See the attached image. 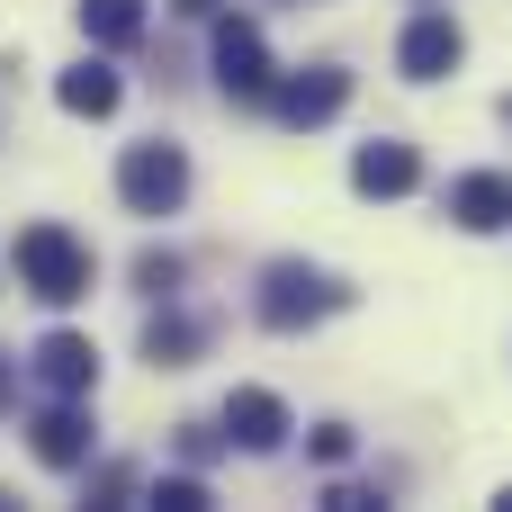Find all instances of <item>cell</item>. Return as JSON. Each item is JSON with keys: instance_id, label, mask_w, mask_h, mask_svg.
Returning <instances> with one entry per match:
<instances>
[{"instance_id": "obj_16", "label": "cell", "mask_w": 512, "mask_h": 512, "mask_svg": "<svg viewBox=\"0 0 512 512\" xmlns=\"http://www.w3.org/2000/svg\"><path fill=\"white\" fill-rule=\"evenodd\" d=\"M153 504H162V512H207V486H198V477H162Z\"/></svg>"}, {"instance_id": "obj_3", "label": "cell", "mask_w": 512, "mask_h": 512, "mask_svg": "<svg viewBox=\"0 0 512 512\" xmlns=\"http://www.w3.org/2000/svg\"><path fill=\"white\" fill-rule=\"evenodd\" d=\"M333 306H351L342 279H324V270H306V261H270V279H261V324H270V333H297V324H315V315H333Z\"/></svg>"}, {"instance_id": "obj_11", "label": "cell", "mask_w": 512, "mask_h": 512, "mask_svg": "<svg viewBox=\"0 0 512 512\" xmlns=\"http://www.w3.org/2000/svg\"><path fill=\"white\" fill-rule=\"evenodd\" d=\"M27 450H36L45 468H81V459H90V423L72 414V396H63V405H45V414L27 423Z\"/></svg>"}, {"instance_id": "obj_4", "label": "cell", "mask_w": 512, "mask_h": 512, "mask_svg": "<svg viewBox=\"0 0 512 512\" xmlns=\"http://www.w3.org/2000/svg\"><path fill=\"white\" fill-rule=\"evenodd\" d=\"M216 81H225V99H270V45H261L252 18L216 27Z\"/></svg>"}, {"instance_id": "obj_15", "label": "cell", "mask_w": 512, "mask_h": 512, "mask_svg": "<svg viewBox=\"0 0 512 512\" xmlns=\"http://www.w3.org/2000/svg\"><path fill=\"white\" fill-rule=\"evenodd\" d=\"M135 288H144V297H171V288H180V261H171V252H144V261H135Z\"/></svg>"}, {"instance_id": "obj_7", "label": "cell", "mask_w": 512, "mask_h": 512, "mask_svg": "<svg viewBox=\"0 0 512 512\" xmlns=\"http://www.w3.org/2000/svg\"><path fill=\"white\" fill-rule=\"evenodd\" d=\"M459 54H468V36H459L450 18H414V27H405V45H396L405 81H441V72H459Z\"/></svg>"}, {"instance_id": "obj_8", "label": "cell", "mask_w": 512, "mask_h": 512, "mask_svg": "<svg viewBox=\"0 0 512 512\" xmlns=\"http://www.w3.org/2000/svg\"><path fill=\"white\" fill-rule=\"evenodd\" d=\"M225 432H234V450H279L288 441V405L270 387H234L225 396Z\"/></svg>"}, {"instance_id": "obj_9", "label": "cell", "mask_w": 512, "mask_h": 512, "mask_svg": "<svg viewBox=\"0 0 512 512\" xmlns=\"http://www.w3.org/2000/svg\"><path fill=\"white\" fill-rule=\"evenodd\" d=\"M450 216H459L468 234H504L512 225V180L504 171H468V180L450 189Z\"/></svg>"}, {"instance_id": "obj_6", "label": "cell", "mask_w": 512, "mask_h": 512, "mask_svg": "<svg viewBox=\"0 0 512 512\" xmlns=\"http://www.w3.org/2000/svg\"><path fill=\"white\" fill-rule=\"evenodd\" d=\"M36 378H45L54 396H90V387H99V342H90V333H45V342H36Z\"/></svg>"}, {"instance_id": "obj_18", "label": "cell", "mask_w": 512, "mask_h": 512, "mask_svg": "<svg viewBox=\"0 0 512 512\" xmlns=\"http://www.w3.org/2000/svg\"><path fill=\"white\" fill-rule=\"evenodd\" d=\"M171 9H180V18H216V0H171Z\"/></svg>"}, {"instance_id": "obj_13", "label": "cell", "mask_w": 512, "mask_h": 512, "mask_svg": "<svg viewBox=\"0 0 512 512\" xmlns=\"http://www.w3.org/2000/svg\"><path fill=\"white\" fill-rule=\"evenodd\" d=\"M81 36L90 45H135L144 36V0H81Z\"/></svg>"}, {"instance_id": "obj_17", "label": "cell", "mask_w": 512, "mask_h": 512, "mask_svg": "<svg viewBox=\"0 0 512 512\" xmlns=\"http://www.w3.org/2000/svg\"><path fill=\"white\" fill-rule=\"evenodd\" d=\"M315 459H324V468H342V459H351V432H342V423H324V432H315Z\"/></svg>"}, {"instance_id": "obj_2", "label": "cell", "mask_w": 512, "mask_h": 512, "mask_svg": "<svg viewBox=\"0 0 512 512\" xmlns=\"http://www.w3.org/2000/svg\"><path fill=\"white\" fill-rule=\"evenodd\" d=\"M117 198L135 207V216H171L180 198H189V153L180 144H126V162H117Z\"/></svg>"}, {"instance_id": "obj_14", "label": "cell", "mask_w": 512, "mask_h": 512, "mask_svg": "<svg viewBox=\"0 0 512 512\" xmlns=\"http://www.w3.org/2000/svg\"><path fill=\"white\" fill-rule=\"evenodd\" d=\"M189 351H198V324L189 315H153L144 324V360L153 369H189Z\"/></svg>"}, {"instance_id": "obj_12", "label": "cell", "mask_w": 512, "mask_h": 512, "mask_svg": "<svg viewBox=\"0 0 512 512\" xmlns=\"http://www.w3.org/2000/svg\"><path fill=\"white\" fill-rule=\"evenodd\" d=\"M54 99H63L72 117H117V99H126V81H117L108 63H72V72L54 81Z\"/></svg>"}, {"instance_id": "obj_10", "label": "cell", "mask_w": 512, "mask_h": 512, "mask_svg": "<svg viewBox=\"0 0 512 512\" xmlns=\"http://www.w3.org/2000/svg\"><path fill=\"white\" fill-rule=\"evenodd\" d=\"M414 180H423L414 144H360V162H351V189L360 198H405Z\"/></svg>"}, {"instance_id": "obj_1", "label": "cell", "mask_w": 512, "mask_h": 512, "mask_svg": "<svg viewBox=\"0 0 512 512\" xmlns=\"http://www.w3.org/2000/svg\"><path fill=\"white\" fill-rule=\"evenodd\" d=\"M9 261H18V288L45 297V306H81V297H90V252H81V234H63V225H27Z\"/></svg>"}, {"instance_id": "obj_20", "label": "cell", "mask_w": 512, "mask_h": 512, "mask_svg": "<svg viewBox=\"0 0 512 512\" xmlns=\"http://www.w3.org/2000/svg\"><path fill=\"white\" fill-rule=\"evenodd\" d=\"M504 504H512V486H504Z\"/></svg>"}, {"instance_id": "obj_5", "label": "cell", "mask_w": 512, "mask_h": 512, "mask_svg": "<svg viewBox=\"0 0 512 512\" xmlns=\"http://www.w3.org/2000/svg\"><path fill=\"white\" fill-rule=\"evenodd\" d=\"M342 99H351V72H333V63H315L306 81H270V108L288 126H324V117H342Z\"/></svg>"}, {"instance_id": "obj_19", "label": "cell", "mask_w": 512, "mask_h": 512, "mask_svg": "<svg viewBox=\"0 0 512 512\" xmlns=\"http://www.w3.org/2000/svg\"><path fill=\"white\" fill-rule=\"evenodd\" d=\"M0 396H9V369H0Z\"/></svg>"}]
</instances>
